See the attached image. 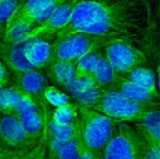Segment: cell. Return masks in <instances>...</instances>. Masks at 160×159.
Returning a JSON list of instances; mask_svg holds the SVG:
<instances>
[{"label":"cell","instance_id":"obj_28","mask_svg":"<svg viewBox=\"0 0 160 159\" xmlns=\"http://www.w3.org/2000/svg\"><path fill=\"white\" fill-rule=\"evenodd\" d=\"M44 143L40 142V144L37 145L35 148L29 149L26 159H47L44 157Z\"/></svg>","mask_w":160,"mask_h":159},{"label":"cell","instance_id":"obj_10","mask_svg":"<svg viewBox=\"0 0 160 159\" xmlns=\"http://www.w3.org/2000/svg\"><path fill=\"white\" fill-rule=\"evenodd\" d=\"M32 141L28 138L20 120L14 114H2L0 117V143L16 150L26 149Z\"/></svg>","mask_w":160,"mask_h":159},{"label":"cell","instance_id":"obj_6","mask_svg":"<svg viewBox=\"0 0 160 159\" xmlns=\"http://www.w3.org/2000/svg\"><path fill=\"white\" fill-rule=\"evenodd\" d=\"M103 159H142V138L132 127L123 125L114 130L102 151Z\"/></svg>","mask_w":160,"mask_h":159},{"label":"cell","instance_id":"obj_16","mask_svg":"<svg viewBox=\"0 0 160 159\" xmlns=\"http://www.w3.org/2000/svg\"><path fill=\"white\" fill-rule=\"evenodd\" d=\"M8 45L9 46H6L4 50H2V52L5 61L13 72H24L34 69L23 55L25 42L11 43Z\"/></svg>","mask_w":160,"mask_h":159},{"label":"cell","instance_id":"obj_20","mask_svg":"<svg viewBox=\"0 0 160 159\" xmlns=\"http://www.w3.org/2000/svg\"><path fill=\"white\" fill-rule=\"evenodd\" d=\"M22 92L15 84L8 87H3L0 90V112L2 114H12L19 104Z\"/></svg>","mask_w":160,"mask_h":159},{"label":"cell","instance_id":"obj_21","mask_svg":"<svg viewBox=\"0 0 160 159\" xmlns=\"http://www.w3.org/2000/svg\"><path fill=\"white\" fill-rule=\"evenodd\" d=\"M102 55V50L95 51L84 54L75 64V80L88 78L95 69L99 58Z\"/></svg>","mask_w":160,"mask_h":159},{"label":"cell","instance_id":"obj_23","mask_svg":"<svg viewBox=\"0 0 160 159\" xmlns=\"http://www.w3.org/2000/svg\"><path fill=\"white\" fill-rule=\"evenodd\" d=\"M77 111H78V106L76 104L69 102L68 104L56 107L53 110L50 120L54 124L60 126L70 124L76 120Z\"/></svg>","mask_w":160,"mask_h":159},{"label":"cell","instance_id":"obj_4","mask_svg":"<svg viewBox=\"0 0 160 159\" xmlns=\"http://www.w3.org/2000/svg\"><path fill=\"white\" fill-rule=\"evenodd\" d=\"M152 105L155 104H143L131 100L119 91L109 88L101 92L91 107L116 122H137Z\"/></svg>","mask_w":160,"mask_h":159},{"label":"cell","instance_id":"obj_15","mask_svg":"<svg viewBox=\"0 0 160 159\" xmlns=\"http://www.w3.org/2000/svg\"><path fill=\"white\" fill-rule=\"evenodd\" d=\"M46 146L50 159H80L81 157V142L79 137L62 142L51 137L46 139Z\"/></svg>","mask_w":160,"mask_h":159},{"label":"cell","instance_id":"obj_11","mask_svg":"<svg viewBox=\"0 0 160 159\" xmlns=\"http://www.w3.org/2000/svg\"><path fill=\"white\" fill-rule=\"evenodd\" d=\"M14 74L16 78V85L19 89L23 94L31 97L43 105V91L47 86V79L45 75L37 69L24 72H14Z\"/></svg>","mask_w":160,"mask_h":159},{"label":"cell","instance_id":"obj_32","mask_svg":"<svg viewBox=\"0 0 160 159\" xmlns=\"http://www.w3.org/2000/svg\"><path fill=\"white\" fill-rule=\"evenodd\" d=\"M1 115H2V113H1V112H0V117H1Z\"/></svg>","mask_w":160,"mask_h":159},{"label":"cell","instance_id":"obj_25","mask_svg":"<svg viewBox=\"0 0 160 159\" xmlns=\"http://www.w3.org/2000/svg\"><path fill=\"white\" fill-rule=\"evenodd\" d=\"M21 0H0V26H6L15 13Z\"/></svg>","mask_w":160,"mask_h":159},{"label":"cell","instance_id":"obj_26","mask_svg":"<svg viewBox=\"0 0 160 159\" xmlns=\"http://www.w3.org/2000/svg\"><path fill=\"white\" fill-rule=\"evenodd\" d=\"M142 159H160V143L143 139L142 136Z\"/></svg>","mask_w":160,"mask_h":159},{"label":"cell","instance_id":"obj_12","mask_svg":"<svg viewBox=\"0 0 160 159\" xmlns=\"http://www.w3.org/2000/svg\"><path fill=\"white\" fill-rule=\"evenodd\" d=\"M23 55L34 69H40L51 62L52 46L44 38H34L25 41Z\"/></svg>","mask_w":160,"mask_h":159},{"label":"cell","instance_id":"obj_8","mask_svg":"<svg viewBox=\"0 0 160 159\" xmlns=\"http://www.w3.org/2000/svg\"><path fill=\"white\" fill-rule=\"evenodd\" d=\"M12 114L20 120L31 141L38 139L45 131L47 118L43 110V105L31 97L22 94L21 100Z\"/></svg>","mask_w":160,"mask_h":159},{"label":"cell","instance_id":"obj_7","mask_svg":"<svg viewBox=\"0 0 160 159\" xmlns=\"http://www.w3.org/2000/svg\"><path fill=\"white\" fill-rule=\"evenodd\" d=\"M77 1L78 0H66L61 3L45 20L27 31L21 38L20 42H25L34 38L45 39L51 36H55L69 22Z\"/></svg>","mask_w":160,"mask_h":159},{"label":"cell","instance_id":"obj_22","mask_svg":"<svg viewBox=\"0 0 160 159\" xmlns=\"http://www.w3.org/2000/svg\"><path fill=\"white\" fill-rule=\"evenodd\" d=\"M45 130L47 131L46 133H48V136L51 138H53L55 140L62 141V142L70 141L78 136L77 120H75L74 122L70 124L64 125V126L56 125L51 120H49L48 123H46Z\"/></svg>","mask_w":160,"mask_h":159},{"label":"cell","instance_id":"obj_24","mask_svg":"<svg viewBox=\"0 0 160 159\" xmlns=\"http://www.w3.org/2000/svg\"><path fill=\"white\" fill-rule=\"evenodd\" d=\"M44 100L54 108L70 102V97L53 85H47L43 91Z\"/></svg>","mask_w":160,"mask_h":159},{"label":"cell","instance_id":"obj_1","mask_svg":"<svg viewBox=\"0 0 160 159\" xmlns=\"http://www.w3.org/2000/svg\"><path fill=\"white\" fill-rule=\"evenodd\" d=\"M141 0H78L68 24L56 37L74 32L133 37L140 29Z\"/></svg>","mask_w":160,"mask_h":159},{"label":"cell","instance_id":"obj_19","mask_svg":"<svg viewBox=\"0 0 160 159\" xmlns=\"http://www.w3.org/2000/svg\"><path fill=\"white\" fill-rule=\"evenodd\" d=\"M126 80L152 91H158L157 77L153 69L140 66L122 76Z\"/></svg>","mask_w":160,"mask_h":159},{"label":"cell","instance_id":"obj_18","mask_svg":"<svg viewBox=\"0 0 160 159\" xmlns=\"http://www.w3.org/2000/svg\"><path fill=\"white\" fill-rule=\"evenodd\" d=\"M45 67H47L48 76L66 88L75 78V67L72 63L60 60H51Z\"/></svg>","mask_w":160,"mask_h":159},{"label":"cell","instance_id":"obj_27","mask_svg":"<svg viewBox=\"0 0 160 159\" xmlns=\"http://www.w3.org/2000/svg\"><path fill=\"white\" fill-rule=\"evenodd\" d=\"M29 149H11L0 143V159H26Z\"/></svg>","mask_w":160,"mask_h":159},{"label":"cell","instance_id":"obj_9","mask_svg":"<svg viewBox=\"0 0 160 159\" xmlns=\"http://www.w3.org/2000/svg\"><path fill=\"white\" fill-rule=\"evenodd\" d=\"M64 1L66 0H21L15 13L5 28L19 22H25L30 27H34L45 20Z\"/></svg>","mask_w":160,"mask_h":159},{"label":"cell","instance_id":"obj_2","mask_svg":"<svg viewBox=\"0 0 160 159\" xmlns=\"http://www.w3.org/2000/svg\"><path fill=\"white\" fill-rule=\"evenodd\" d=\"M76 120L81 143L98 159L115 130L116 121L85 105L78 106Z\"/></svg>","mask_w":160,"mask_h":159},{"label":"cell","instance_id":"obj_5","mask_svg":"<svg viewBox=\"0 0 160 159\" xmlns=\"http://www.w3.org/2000/svg\"><path fill=\"white\" fill-rule=\"evenodd\" d=\"M102 52L119 76H124L147 62L144 53L124 37L110 39L103 47Z\"/></svg>","mask_w":160,"mask_h":159},{"label":"cell","instance_id":"obj_30","mask_svg":"<svg viewBox=\"0 0 160 159\" xmlns=\"http://www.w3.org/2000/svg\"><path fill=\"white\" fill-rule=\"evenodd\" d=\"M8 82V72L4 65L0 62V84L6 85Z\"/></svg>","mask_w":160,"mask_h":159},{"label":"cell","instance_id":"obj_29","mask_svg":"<svg viewBox=\"0 0 160 159\" xmlns=\"http://www.w3.org/2000/svg\"><path fill=\"white\" fill-rule=\"evenodd\" d=\"M80 159H97L93 153H91L87 148H85L81 143V157Z\"/></svg>","mask_w":160,"mask_h":159},{"label":"cell","instance_id":"obj_13","mask_svg":"<svg viewBox=\"0 0 160 159\" xmlns=\"http://www.w3.org/2000/svg\"><path fill=\"white\" fill-rule=\"evenodd\" d=\"M119 91L125 97L131 100L143 103V104H158L156 101L158 99V91H152L133 83L122 76H120L117 81L110 87ZM109 89V88H108Z\"/></svg>","mask_w":160,"mask_h":159},{"label":"cell","instance_id":"obj_17","mask_svg":"<svg viewBox=\"0 0 160 159\" xmlns=\"http://www.w3.org/2000/svg\"><path fill=\"white\" fill-rule=\"evenodd\" d=\"M119 77L120 76L114 71L102 52L101 57L99 58L95 69L90 76L95 85L102 90L108 89L117 81Z\"/></svg>","mask_w":160,"mask_h":159},{"label":"cell","instance_id":"obj_31","mask_svg":"<svg viewBox=\"0 0 160 159\" xmlns=\"http://www.w3.org/2000/svg\"><path fill=\"white\" fill-rule=\"evenodd\" d=\"M4 86H5L4 84H0V90H1V89H2V88L4 87Z\"/></svg>","mask_w":160,"mask_h":159},{"label":"cell","instance_id":"obj_14","mask_svg":"<svg viewBox=\"0 0 160 159\" xmlns=\"http://www.w3.org/2000/svg\"><path fill=\"white\" fill-rule=\"evenodd\" d=\"M137 122L139 124L138 132L143 139L160 143V112L158 104L150 106Z\"/></svg>","mask_w":160,"mask_h":159},{"label":"cell","instance_id":"obj_3","mask_svg":"<svg viewBox=\"0 0 160 159\" xmlns=\"http://www.w3.org/2000/svg\"><path fill=\"white\" fill-rule=\"evenodd\" d=\"M112 37H115L93 35L84 32H74L56 37L52 44V60L75 64L84 54L102 50Z\"/></svg>","mask_w":160,"mask_h":159}]
</instances>
